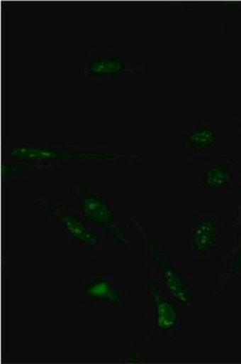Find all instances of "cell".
Listing matches in <instances>:
<instances>
[{"mask_svg":"<svg viewBox=\"0 0 241 364\" xmlns=\"http://www.w3.org/2000/svg\"><path fill=\"white\" fill-rule=\"evenodd\" d=\"M240 181V166L231 154L219 155L195 171V186L204 193H231Z\"/></svg>","mask_w":241,"mask_h":364,"instance_id":"ba28073f","label":"cell"},{"mask_svg":"<svg viewBox=\"0 0 241 364\" xmlns=\"http://www.w3.org/2000/svg\"><path fill=\"white\" fill-rule=\"evenodd\" d=\"M81 306L88 308H124L130 303L128 293L118 275L100 274L86 277L81 282Z\"/></svg>","mask_w":241,"mask_h":364,"instance_id":"52a82bcc","label":"cell"},{"mask_svg":"<svg viewBox=\"0 0 241 364\" xmlns=\"http://www.w3.org/2000/svg\"><path fill=\"white\" fill-rule=\"evenodd\" d=\"M130 222L137 228L144 243L145 275L156 280L181 308H193L195 287L192 280L181 272L178 262L164 250L152 228L145 226L135 213L130 214Z\"/></svg>","mask_w":241,"mask_h":364,"instance_id":"6da1fadb","label":"cell"},{"mask_svg":"<svg viewBox=\"0 0 241 364\" xmlns=\"http://www.w3.org/2000/svg\"><path fill=\"white\" fill-rule=\"evenodd\" d=\"M66 193H72L80 205V214L86 221L99 230L107 239L130 249V229L118 221L114 213L113 198L99 193L87 179H80L72 186H66Z\"/></svg>","mask_w":241,"mask_h":364,"instance_id":"3957f363","label":"cell"},{"mask_svg":"<svg viewBox=\"0 0 241 364\" xmlns=\"http://www.w3.org/2000/svg\"><path fill=\"white\" fill-rule=\"evenodd\" d=\"M235 235V239H233L232 243L229 246L228 252H226L225 256L230 255L231 253L235 252V251L237 250V249L241 248V228L238 229Z\"/></svg>","mask_w":241,"mask_h":364,"instance_id":"5bb4252c","label":"cell"},{"mask_svg":"<svg viewBox=\"0 0 241 364\" xmlns=\"http://www.w3.org/2000/svg\"><path fill=\"white\" fill-rule=\"evenodd\" d=\"M145 359V351L140 350L135 345H130L128 347V352H124L121 361H123V363H144Z\"/></svg>","mask_w":241,"mask_h":364,"instance_id":"7c38bea8","label":"cell"},{"mask_svg":"<svg viewBox=\"0 0 241 364\" xmlns=\"http://www.w3.org/2000/svg\"><path fill=\"white\" fill-rule=\"evenodd\" d=\"M240 183L241 186V167H240ZM241 228V196L240 202L238 203L237 208H236L235 220H233L232 225H231V233H235L238 229Z\"/></svg>","mask_w":241,"mask_h":364,"instance_id":"4fadbf2b","label":"cell"},{"mask_svg":"<svg viewBox=\"0 0 241 364\" xmlns=\"http://www.w3.org/2000/svg\"><path fill=\"white\" fill-rule=\"evenodd\" d=\"M147 277L145 284V325L147 338L150 340L178 339L179 330L182 325L181 306L172 299L161 286Z\"/></svg>","mask_w":241,"mask_h":364,"instance_id":"277c9868","label":"cell"},{"mask_svg":"<svg viewBox=\"0 0 241 364\" xmlns=\"http://www.w3.org/2000/svg\"><path fill=\"white\" fill-rule=\"evenodd\" d=\"M35 200L46 210L50 225L63 230L66 242L81 246L93 253L103 250L107 242L106 236L86 221L80 213L47 196H37Z\"/></svg>","mask_w":241,"mask_h":364,"instance_id":"5b68a950","label":"cell"},{"mask_svg":"<svg viewBox=\"0 0 241 364\" xmlns=\"http://www.w3.org/2000/svg\"><path fill=\"white\" fill-rule=\"evenodd\" d=\"M225 237V225L213 212H203L193 222L190 232L191 252L194 259H208Z\"/></svg>","mask_w":241,"mask_h":364,"instance_id":"9c48e42d","label":"cell"},{"mask_svg":"<svg viewBox=\"0 0 241 364\" xmlns=\"http://www.w3.org/2000/svg\"><path fill=\"white\" fill-rule=\"evenodd\" d=\"M144 66L130 63V52L111 48H93L81 62L82 80H125Z\"/></svg>","mask_w":241,"mask_h":364,"instance_id":"8992f818","label":"cell"},{"mask_svg":"<svg viewBox=\"0 0 241 364\" xmlns=\"http://www.w3.org/2000/svg\"><path fill=\"white\" fill-rule=\"evenodd\" d=\"M225 269L219 279V287L223 289L228 286L233 277L241 275V248L237 249L230 255L225 256Z\"/></svg>","mask_w":241,"mask_h":364,"instance_id":"8fae6325","label":"cell"},{"mask_svg":"<svg viewBox=\"0 0 241 364\" xmlns=\"http://www.w3.org/2000/svg\"><path fill=\"white\" fill-rule=\"evenodd\" d=\"M9 161L30 163L42 168L58 166L66 161H130L128 155L118 154L111 147L82 146H30L7 147Z\"/></svg>","mask_w":241,"mask_h":364,"instance_id":"7a4b0ae2","label":"cell"},{"mask_svg":"<svg viewBox=\"0 0 241 364\" xmlns=\"http://www.w3.org/2000/svg\"><path fill=\"white\" fill-rule=\"evenodd\" d=\"M240 126H241V121H240Z\"/></svg>","mask_w":241,"mask_h":364,"instance_id":"9a60e30c","label":"cell"},{"mask_svg":"<svg viewBox=\"0 0 241 364\" xmlns=\"http://www.w3.org/2000/svg\"><path fill=\"white\" fill-rule=\"evenodd\" d=\"M183 139V147L179 149V154L190 160L200 159L210 156L212 151L220 147L226 142V135L221 129L214 128L209 123L195 129L180 130Z\"/></svg>","mask_w":241,"mask_h":364,"instance_id":"30bf717a","label":"cell"}]
</instances>
